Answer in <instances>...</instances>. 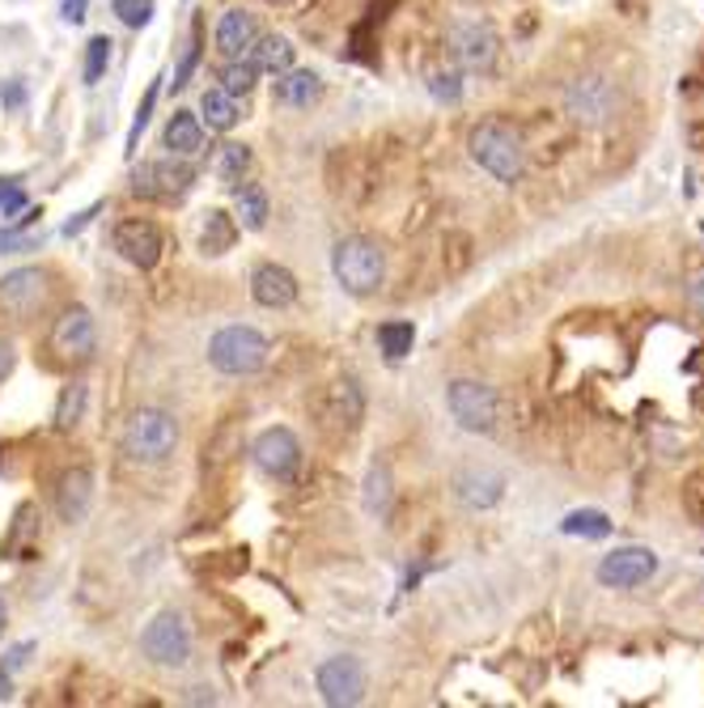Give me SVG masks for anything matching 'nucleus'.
Masks as SVG:
<instances>
[{"instance_id":"obj_13","label":"nucleus","mask_w":704,"mask_h":708,"mask_svg":"<svg viewBox=\"0 0 704 708\" xmlns=\"http://www.w3.org/2000/svg\"><path fill=\"white\" fill-rule=\"evenodd\" d=\"M43 297H47V276L38 272V267H18V272H9L4 281H0V306H4V315H13V319H31L34 310L43 306Z\"/></svg>"},{"instance_id":"obj_7","label":"nucleus","mask_w":704,"mask_h":708,"mask_svg":"<svg viewBox=\"0 0 704 708\" xmlns=\"http://www.w3.org/2000/svg\"><path fill=\"white\" fill-rule=\"evenodd\" d=\"M140 653L158 666H188L192 662V632L179 612H161L140 632Z\"/></svg>"},{"instance_id":"obj_12","label":"nucleus","mask_w":704,"mask_h":708,"mask_svg":"<svg viewBox=\"0 0 704 708\" xmlns=\"http://www.w3.org/2000/svg\"><path fill=\"white\" fill-rule=\"evenodd\" d=\"M111 242H115V251L128 259L132 267H140V272L158 267V259H161V229L154 226V221H145V217L120 221Z\"/></svg>"},{"instance_id":"obj_2","label":"nucleus","mask_w":704,"mask_h":708,"mask_svg":"<svg viewBox=\"0 0 704 708\" xmlns=\"http://www.w3.org/2000/svg\"><path fill=\"white\" fill-rule=\"evenodd\" d=\"M467 153L472 161L488 170L497 183H506L513 187L518 179H522V170H526V153H522V140L513 136L510 128H501V124H480V128L467 136Z\"/></svg>"},{"instance_id":"obj_45","label":"nucleus","mask_w":704,"mask_h":708,"mask_svg":"<svg viewBox=\"0 0 704 708\" xmlns=\"http://www.w3.org/2000/svg\"><path fill=\"white\" fill-rule=\"evenodd\" d=\"M0 102H4V106H22V102H26V90L13 81V85H4V90H0Z\"/></svg>"},{"instance_id":"obj_23","label":"nucleus","mask_w":704,"mask_h":708,"mask_svg":"<svg viewBox=\"0 0 704 708\" xmlns=\"http://www.w3.org/2000/svg\"><path fill=\"white\" fill-rule=\"evenodd\" d=\"M234 221L242 229H263L268 226V192L256 187V183H238L234 187Z\"/></svg>"},{"instance_id":"obj_8","label":"nucleus","mask_w":704,"mask_h":708,"mask_svg":"<svg viewBox=\"0 0 704 708\" xmlns=\"http://www.w3.org/2000/svg\"><path fill=\"white\" fill-rule=\"evenodd\" d=\"M319 696L331 708H352L365 700V666L356 658H327L319 666Z\"/></svg>"},{"instance_id":"obj_27","label":"nucleus","mask_w":704,"mask_h":708,"mask_svg":"<svg viewBox=\"0 0 704 708\" xmlns=\"http://www.w3.org/2000/svg\"><path fill=\"white\" fill-rule=\"evenodd\" d=\"M560 530L574 535V539H608L611 517L603 510H574V514L560 522Z\"/></svg>"},{"instance_id":"obj_48","label":"nucleus","mask_w":704,"mask_h":708,"mask_svg":"<svg viewBox=\"0 0 704 708\" xmlns=\"http://www.w3.org/2000/svg\"><path fill=\"white\" fill-rule=\"evenodd\" d=\"M4 624H9V607H4V598H0V637H4Z\"/></svg>"},{"instance_id":"obj_38","label":"nucleus","mask_w":704,"mask_h":708,"mask_svg":"<svg viewBox=\"0 0 704 708\" xmlns=\"http://www.w3.org/2000/svg\"><path fill=\"white\" fill-rule=\"evenodd\" d=\"M195 65H200V22L192 26V43H188V56H183V65H179V72H174V90H183V85L192 81Z\"/></svg>"},{"instance_id":"obj_14","label":"nucleus","mask_w":704,"mask_h":708,"mask_svg":"<svg viewBox=\"0 0 704 708\" xmlns=\"http://www.w3.org/2000/svg\"><path fill=\"white\" fill-rule=\"evenodd\" d=\"M94 344H98V331L86 306L65 310L56 319V327H52V349L65 356V361H86V356L94 353Z\"/></svg>"},{"instance_id":"obj_37","label":"nucleus","mask_w":704,"mask_h":708,"mask_svg":"<svg viewBox=\"0 0 704 708\" xmlns=\"http://www.w3.org/2000/svg\"><path fill=\"white\" fill-rule=\"evenodd\" d=\"M683 505H688L692 522L704 530V471H692V476H688V483H683Z\"/></svg>"},{"instance_id":"obj_44","label":"nucleus","mask_w":704,"mask_h":708,"mask_svg":"<svg viewBox=\"0 0 704 708\" xmlns=\"http://www.w3.org/2000/svg\"><path fill=\"white\" fill-rule=\"evenodd\" d=\"M688 301H692V306L704 315V272H696V276H692V285H688Z\"/></svg>"},{"instance_id":"obj_20","label":"nucleus","mask_w":704,"mask_h":708,"mask_svg":"<svg viewBox=\"0 0 704 708\" xmlns=\"http://www.w3.org/2000/svg\"><path fill=\"white\" fill-rule=\"evenodd\" d=\"M272 98L281 102V106H293V111H310L315 102L322 98V81L319 72H310V68H288L276 77V90Z\"/></svg>"},{"instance_id":"obj_42","label":"nucleus","mask_w":704,"mask_h":708,"mask_svg":"<svg viewBox=\"0 0 704 708\" xmlns=\"http://www.w3.org/2000/svg\"><path fill=\"white\" fill-rule=\"evenodd\" d=\"M13 365H18V353H13V344L9 340H0V382L13 374Z\"/></svg>"},{"instance_id":"obj_19","label":"nucleus","mask_w":704,"mask_h":708,"mask_svg":"<svg viewBox=\"0 0 704 708\" xmlns=\"http://www.w3.org/2000/svg\"><path fill=\"white\" fill-rule=\"evenodd\" d=\"M450 43H454L458 60L467 68H488L497 60V34L488 31V26H480V22H458L450 31Z\"/></svg>"},{"instance_id":"obj_17","label":"nucleus","mask_w":704,"mask_h":708,"mask_svg":"<svg viewBox=\"0 0 704 708\" xmlns=\"http://www.w3.org/2000/svg\"><path fill=\"white\" fill-rule=\"evenodd\" d=\"M90 505H94V471L90 467L65 471L60 483H56V510H60V517L72 526V522H81V517L90 514Z\"/></svg>"},{"instance_id":"obj_47","label":"nucleus","mask_w":704,"mask_h":708,"mask_svg":"<svg viewBox=\"0 0 704 708\" xmlns=\"http://www.w3.org/2000/svg\"><path fill=\"white\" fill-rule=\"evenodd\" d=\"M9 696H13V675L0 671V700H9Z\"/></svg>"},{"instance_id":"obj_6","label":"nucleus","mask_w":704,"mask_h":708,"mask_svg":"<svg viewBox=\"0 0 704 708\" xmlns=\"http://www.w3.org/2000/svg\"><path fill=\"white\" fill-rule=\"evenodd\" d=\"M446 408H450V416H454V424L467 429V433H492V429H497V412H501L497 390L476 382V378L450 382Z\"/></svg>"},{"instance_id":"obj_46","label":"nucleus","mask_w":704,"mask_h":708,"mask_svg":"<svg viewBox=\"0 0 704 708\" xmlns=\"http://www.w3.org/2000/svg\"><path fill=\"white\" fill-rule=\"evenodd\" d=\"M18 187H22V179H0V204H4V199H9L13 192H18Z\"/></svg>"},{"instance_id":"obj_24","label":"nucleus","mask_w":704,"mask_h":708,"mask_svg":"<svg viewBox=\"0 0 704 708\" xmlns=\"http://www.w3.org/2000/svg\"><path fill=\"white\" fill-rule=\"evenodd\" d=\"M251 60H256L259 72L281 77V72L293 68V43L281 38V34H263V38H256V47H251Z\"/></svg>"},{"instance_id":"obj_32","label":"nucleus","mask_w":704,"mask_h":708,"mask_svg":"<svg viewBox=\"0 0 704 708\" xmlns=\"http://www.w3.org/2000/svg\"><path fill=\"white\" fill-rule=\"evenodd\" d=\"M259 81V68H256V60H229V65L222 68V90H229V94L238 98V94H247L251 85Z\"/></svg>"},{"instance_id":"obj_34","label":"nucleus","mask_w":704,"mask_h":708,"mask_svg":"<svg viewBox=\"0 0 704 708\" xmlns=\"http://www.w3.org/2000/svg\"><path fill=\"white\" fill-rule=\"evenodd\" d=\"M429 94L438 98V102H450V106H454V102L463 98V77H458L454 68H438V72L429 77Z\"/></svg>"},{"instance_id":"obj_31","label":"nucleus","mask_w":704,"mask_h":708,"mask_svg":"<svg viewBox=\"0 0 704 708\" xmlns=\"http://www.w3.org/2000/svg\"><path fill=\"white\" fill-rule=\"evenodd\" d=\"M111 38L106 34H94L90 43H86V68H81V77H86V85H98L102 77H106V65H111Z\"/></svg>"},{"instance_id":"obj_3","label":"nucleus","mask_w":704,"mask_h":708,"mask_svg":"<svg viewBox=\"0 0 704 708\" xmlns=\"http://www.w3.org/2000/svg\"><path fill=\"white\" fill-rule=\"evenodd\" d=\"M272 344L259 335L256 327H222L213 340H208V361L213 369H222L229 378H251L268 365Z\"/></svg>"},{"instance_id":"obj_18","label":"nucleus","mask_w":704,"mask_h":708,"mask_svg":"<svg viewBox=\"0 0 704 708\" xmlns=\"http://www.w3.org/2000/svg\"><path fill=\"white\" fill-rule=\"evenodd\" d=\"M259 38V26L256 18L247 9H225L222 22H217V52L225 60H238V56H251Z\"/></svg>"},{"instance_id":"obj_11","label":"nucleus","mask_w":704,"mask_h":708,"mask_svg":"<svg viewBox=\"0 0 704 708\" xmlns=\"http://www.w3.org/2000/svg\"><path fill=\"white\" fill-rule=\"evenodd\" d=\"M192 187V170L183 161H145L136 174H132V192L145 195V199H179V195Z\"/></svg>"},{"instance_id":"obj_21","label":"nucleus","mask_w":704,"mask_h":708,"mask_svg":"<svg viewBox=\"0 0 704 708\" xmlns=\"http://www.w3.org/2000/svg\"><path fill=\"white\" fill-rule=\"evenodd\" d=\"M166 149H170L174 158H195V153L204 149V124H200V115H192V111H174L170 124H166Z\"/></svg>"},{"instance_id":"obj_36","label":"nucleus","mask_w":704,"mask_h":708,"mask_svg":"<svg viewBox=\"0 0 704 708\" xmlns=\"http://www.w3.org/2000/svg\"><path fill=\"white\" fill-rule=\"evenodd\" d=\"M158 81H154V85H149V94H145V102H140V111H136V119H132V128H128V149H124V153H128V158H136V145H140V132L149 128V115H154V106H158Z\"/></svg>"},{"instance_id":"obj_15","label":"nucleus","mask_w":704,"mask_h":708,"mask_svg":"<svg viewBox=\"0 0 704 708\" xmlns=\"http://www.w3.org/2000/svg\"><path fill=\"white\" fill-rule=\"evenodd\" d=\"M454 496L467 505V510H492L501 496H506V476L492 471V467H463L454 476Z\"/></svg>"},{"instance_id":"obj_40","label":"nucleus","mask_w":704,"mask_h":708,"mask_svg":"<svg viewBox=\"0 0 704 708\" xmlns=\"http://www.w3.org/2000/svg\"><path fill=\"white\" fill-rule=\"evenodd\" d=\"M102 208H106V204H90V208H81V213H72V217H68V221H65V238H77V233H86V226L94 221V217H98V213H102Z\"/></svg>"},{"instance_id":"obj_28","label":"nucleus","mask_w":704,"mask_h":708,"mask_svg":"<svg viewBox=\"0 0 704 708\" xmlns=\"http://www.w3.org/2000/svg\"><path fill=\"white\" fill-rule=\"evenodd\" d=\"M412 344H417V327L412 322H383L378 327V349L386 353V361H404V356L412 353Z\"/></svg>"},{"instance_id":"obj_1","label":"nucleus","mask_w":704,"mask_h":708,"mask_svg":"<svg viewBox=\"0 0 704 708\" xmlns=\"http://www.w3.org/2000/svg\"><path fill=\"white\" fill-rule=\"evenodd\" d=\"M331 272L340 281V289L352 293V297H370V293L383 289L386 281V255L378 242L370 238H344L336 242L331 251Z\"/></svg>"},{"instance_id":"obj_41","label":"nucleus","mask_w":704,"mask_h":708,"mask_svg":"<svg viewBox=\"0 0 704 708\" xmlns=\"http://www.w3.org/2000/svg\"><path fill=\"white\" fill-rule=\"evenodd\" d=\"M86 9H90V0H65L60 4V18H65L68 26H81L86 22Z\"/></svg>"},{"instance_id":"obj_43","label":"nucleus","mask_w":704,"mask_h":708,"mask_svg":"<svg viewBox=\"0 0 704 708\" xmlns=\"http://www.w3.org/2000/svg\"><path fill=\"white\" fill-rule=\"evenodd\" d=\"M22 208H26V192L18 187V192H13L9 199H4V204H0V217H18Z\"/></svg>"},{"instance_id":"obj_9","label":"nucleus","mask_w":704,"mask_h":708,"mask_svg":"<svg viewBox=\"0 0 704 708\" xmlns=\"http://www.w3.org/2000/svg\"><path fill=\"white\" fill-rule=\"evenodd\" d=\"M256 467L263 476H272V480H293L297 476V467H302V442L293 437V429H263L256 437Z\"/></svg>"},{"instance_id":"obj_16","label":"nucleus","mask_w":704,"mask_h":708,"mask_svg":"<svg viewBox=\"0 0 704 708\" xmlns=\"http://www.w3.org/2000/svg\"><path fill=\"white\" fill-rule=\"evenodd\" d=\"M251 297L263 310H288L297 301V276L281 263H259L251 272Z\"/></svg>"},{"instance_id":"obj_10","label":"nucleus","mask_w":704,"mask_h":708,"mask_svg":"<svg viewBox=\"0 0 704 708\" xmlns=\"http://www.w3.org/2000/svg\"><path fill=\"white\" fill-rule=\"evenodd\" d=\"M658 573V556L649 548H615L599 560V581L611 590H633Z\"/></svg>"},{"instance_id":"obj_35","label":"nucleus","mask_w":704,"mask_h":708,"mask_svg":"<svg viewBox=\"0 0 704 708\" xmlns=\"http://www.w3.org/2000/svg\"><path fill=\"white\" fill-rule=\"evenodd\" d=\"M43 238L26 233L22 226H4L0 229V255H26V251H38Z\"/></svg>"},{"instance_id":"obj_25","label":"nucleus","mask_w":704,"mask_h":708,"mask_svg":"<svg viewBox=\"0 0 704 708\" xmlns=\"http://www.w3.org/2000/svg\"><path fill=\"white\" fill-rule=\"evenodd\" d=\"M200 111H204V124L213 132H229L238 119H242V111H238V98L229 94V90H204V98H200Z\"/></svg>"},{"instance_id":"obj_29","label":"nucleus","mask_w":704,"mask_h":708,"mask_svg":"<svg viewBox=\"0 0 704 708\" xmlns=\"http://www.w3.org/2000/svg\"><path fill=\"white\" fill-rule=\"evenodd\" d=\"M86 399H90L86 382H68L60 403H56V429H77L81 416H86Z\"/></svg>"},{"instance_id":"obj_39","label":"nucleus","mask_w":704,"mask_h":708,"mask_svg":"<svg viewBox=\"0 0 704 708\" xmlns=\"http://www.w3.org/2000/svg\"><path fill=\"white\" fill-rule=\"evenodd\" d=\"M31 653H34V641H22V644H13V649H4V658H0V671H22L26 662H31Z\"/></svg>"},{"instance_id":"obj_26","label":"nucleus","mask_w":704,"mask_h":708,"mask_svg":"<svg viewBox=\"0 0 704 708\" xmlns=\"http://www.w3.org/2000/svg\"><path fill=\"white\" fill-rule=\"evenodd\" d=\"M247 170H251V149L247 145H222L217 149V158H213V174L222 179L225 187H238L242 179H247Z\"/></svg>"},{"instance_id":"obj_5","label":"nucleus","mask_w":704,"mask_h":708,"mask_svg":"<svg viewBox=\"0 0 704 708\" xmlns=\"http://www.w3.org/2000/svg\"><path fill=\"white\" fill-rule=\"evenodd\" d=\"M565 111L574 124H586V128H603L611 115L620 111V85L611 77H599V72H586L565 85Z\"/></svg>"},{"instance_id":"obj_4","label":"nucleus","mask_w":704,"mask_h":708,"mask_svg":"<svg viewBox=\"0 0 704 708\" xmlns=\"http://www.w3.org/2000/svg\"><path fill=\"white\" fill-rule=\"evenodd\" d=\"M174 446H179V424L170 412H161V408L132 412L128 429H124V450L136 463H161V458L174 454Z\"/></svg>"},{"instance_id":"obj_30","label":"nucleus","mask_w":704,"mask_h":708,"mask_svg":"<svg viewBox=\"0 0 704 708\" xmlns=\"http://www.w3.org/2000/svg\"><path fill=\"white\" fill-rule=\"evenodd\" d=\"M365 510L378 517H386V510H390V471H386L383 463L370 467V480H365Z\"/></svg>"},{"instance_id":"obj_33","label":"nucleus","mask_w":704,"mask_h":708,"mask_svg":"<svg viewBox=\"0 0 704 708\" xmlns=\"http://www.w3.org/2000/svg\"><path fill=\"white\" fill-rule=\"evenodd\" d=\"M111 9H115V18L124 26H132V31H145L154 22V0H115Z\"/></svg>"},{"instance_id":"obj_22","label":"nucleus","mask_w":704,"mask_h":708,"mask_svg":"<svg viewBox=\"0 0 704 708\" xmlns=\"http://www.w3.org/2000/svg\"><path fill=\"white\" fill-rule=\"evenodd\" d=\"M234 242H238V221L222 208H213L204 217V229H200V251L204 255H225V251H234Z\"/></svg>"}]
</instances>
